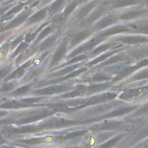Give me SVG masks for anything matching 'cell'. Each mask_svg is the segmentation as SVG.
Returning a JSON list of instances; mask_svg holds the SVG:
<instances>
[{
  "instance_id": "6da1fadb",
  "label": "cell",
  "mask_w": 148,
  "mask_h": 148,
  "mask_svg": "<svg viewBox=\"0 0 148 148\" xmlns=\"http://www.w3.org/2000/svg\"><path fill=\"white\" fill-rule=\"evenodd\" d=\"M147 5H148V1H147Z\"/></svg>"
}]
</instances>
